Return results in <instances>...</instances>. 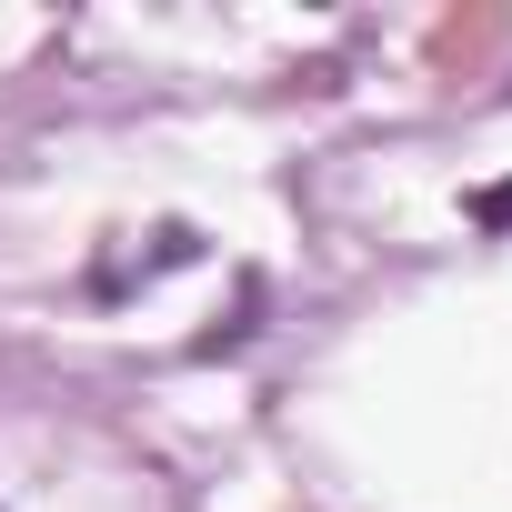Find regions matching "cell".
Segmentation results:
<instances>
[{
	"label": "cell",
	"mask_w": 512,
	"mask_h": 512,
	"mask_svg": "<svg viewBox=\"0 0 512 512\" xmlns=\"http://www.w3.org/2000/svg\"><path fill=\"white\" fill-rule=\"evenodd\" d=\"M472 221H482V231H512V181H492V191H472Z\"/></svg>",
	"instance_id": "cell-1"
}]
</instances>
